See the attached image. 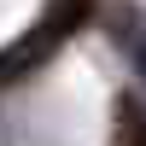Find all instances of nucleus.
Listing matches in <instances>:
<instances>
[{"label": "nucleus", "instance_id": "f257e3e1", "mask_svg": "<svg viewBox=\"0 0 146 146\" xmlns=\"http://www.w3.org/2000/svg\"><path fill=\"white\" fill-rule=\"evenodd\" d=\"M88 18H94V0H47L41 18H35L12 47H0V88H18L23 76H35Z\"/></svg>", "mask_w": 146, "mask_h": 146}, {"label": "nucleus", "instance_id": "f03ea898", "mask_svg": "<svg viewBox=\"0 0 146 146\" xmlns=\"http://www.w3.org/2000/svg\"><path fill=\"white\" fill-rule=\"evenodd\" d=\"M123 146H146V111L135 100H123Z\"/></svg>", "mask_w": 146, "mask_h": 146}]
</instances>
